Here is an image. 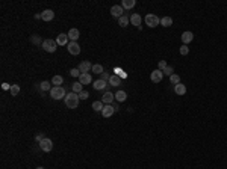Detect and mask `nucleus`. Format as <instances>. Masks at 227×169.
Masks as SVG:
<instances>
[{
	"instance_id": "412c9836",
	"label": "nucleus",
	"mask_w": 227,
	"mask_h": 169,
	"mask_svg": "<svg viewBox=\"0 0 227 169\" xmlns=\"http://www.w3.org/2000/svg\"><path fill=\"white\" fill-rule=\"evenodd\" d=\"M71 92H74V94H80L82 91H83V85L80 83V82H74L73 85H71Z\"/></svg>"
},
{
	"instance_id": "f03ea898",
	"label": "nucleus",
	"mask_w": 227,
	"mask_h": 169,
	"mask_svg": "<svg viewBox=\"0 0 227 169\" xmlns=\"http://www.w3.org/2000/svg\"><path fill=\"white\" fill-rule=\"evenodd\" d=\"M65 95H67V92L62 86H53L50 91V97L53 100H62V98H65Z\"/></svg>"
},
{
	"instance_id": "c85d7f7f",
	"label": "nucleus",
	"mask_w": 227,
	"mask_h": 169,
	"mask_svg": "<svg viewBox=\"0 0 227 169\" xmlns=\"http://www.w3.org/2000/svg\"><path fill=\"white\" fill-rule=\"evenodd\" d=\"M103 107H105V104H103L102 101H94V103H93V109H94V112H102Z\"/></svg>"
},
{
	"instance_id": "6ab92c4d",
	"label": "nucleus",
	"mask_w": 227,
	"mask_h": 169,
	"mask_svg": "<svg viewBox=\"0 0 227 169\" xmlns=\"http://www.w3.org/2000/svg\"><path fill=\"white\" fill-rule=\"evenodd\" d=\"M174 92L177 95H185L186 94V86L182 85V83H177V85H174Z\"/></svg>"
},
{
	"instance_id": "f3484780",
	"label": "nucleus",
	"mask_w": 227,
	"mask_h": 169,
	"mask_svg": "<svg viewBox=\"0 0 227 169\" xmlns=\"http://www.w3.org/2000/svg\"><path fill=\"white\" fill-rule=\"evenodd\" d=\"M56 42H58V45H67V42H68V35H67V33H59L58 38H56Z\"/></svg>"
},
{
	"instance_id": "e433bc0d",
	"label": "nucleus",
	"mask_w": 227,
	"mask_h": 169,
	"mask_svg": "<svg viewBox=\"0 0 227 169\" xmlns=\"http://www.w3.org/2000/svg\"><path fill=\"white\" fill-rule=\"evenodd\" d=\"M102 76V80H105V82H109V79H111V76L108 74V73H103V74H100Z\"/></svg>"
},
{
	"instance_id": "bb28decb",
	"label": "nucleus",
	"mask_w": 227,
	"mask_h": 169,
	"mask_svg": "<svg viewBox=\"0 0 227 169\" xmlns=\"http://www.w3.org/2000/svg\"><path fill=\"white\" fill-rule=\"evenodd\" d=\"M91 71H93L94 74H103V73H105V71H103V67H102L100 63H96V65H93Z\"/></svg>"
},
{
	"instance_id": "1a4fd4ad",
	"label": "nucleus",
	"mask_w": 227,
	"mask_h": 169,
	"mask_svg": "<svg viewBox=\"0 0 227 169\" xmlns=\"http://www.w3.org/2000/svg\"><path fill=\"white\" fill-rule=\"evenodd\" d=\"M114 100H115V94L109 92V91H106V92L102 95V103H103V104H112Z\"/></svg>"
},
{
	"instance_id": "20e7f679",
	"label": "nucleus",
	"mask_w": 227,
	"mask_h": 169,
	"mask_svg": "<svg viewBox=\"0 0 227 169\" xmlns=\"http://www.w3.org/2000/svg\"><path fill=\"white\" fill-rule=\"evenodd\" d=\"M144 21H145V24H147L148 27H156V26H159V24H161L159 17H158V15H154V14H147V15H145V18H144Z\"/></svg>"
},
{
	"instance_id": "0eeeda50",
	"label": "nucleus",
	"mask_w": 227,
	"mask_h": 169,
	"mask_svg": "<svg viewBox=\"0 0 227 169\" xmlns=\"http://www.w3.org/2000/svg\"><path fill=\"white\" fill-rule=\"evenodd\" d=\"M123 14H124V8L121 5H115V6L111 8V15L115 17V18H121Z\"/></svg>"
},
{
	"instance_id": "ddd939ff",
	"label": "nucleus",
	"mask_w": 227,
	"mask_h": 169,
	"mask_svg": "<svg viewBox=\"0 0 227 169\" xmlns=\"http://www.w3.org/2000/svg\"><path fill=\"white\" fill-rule=\"evenodd\" d=\"M91 68H93V63L88 62V60H83V62H80V65H79V71H80L82 74H83V73H88Z\"/></svg>"
},
{
	"instance_id": "6e6552de",
	"label": "nucleus",
	"mask_w": 227,
	"mask_h": 169,
	"mask_svg": "<svg viewBox=\"0 0 227 169\" xmlns=\"http://www.w3.org/2000/svg\"><path fill=\"white\" fill-rule=\"evenodd\" d=\"M115 112H117V110H115V107H114L112 104H105V107H103V110H102V115H103L105 118H111Z\"/></svg>"
},
{
	"instance_id": "a878e982",
	"label": "nucleus",
	"mask_w": 227,
	"mask_h": 169,
	"mask_svg": "<svg viewBox=\"0 0 227 169\" xmlns=\"http://www.w3.org/2000/svg\"><path fill=\"white\" fill-rule=\"evenodd\" d=\"M129 23H130V18H129V17H126V15H123L121 18H118V24H120L121 27H126Z\"/></svg>"
},
{
	"instance_id": "2eb2a0df",
	"label": "nucleus",
	"mask_w": 227,
	"mask_h": 169,
	"mask_svg": "<svg viewBox=\"0 0 227 169\" xmlns=\"http://www.w3.org/2000/svg\"><path fill=\"white\" fill-rule=\"evenodd\" d=\"M192 39H194V33H192V32H183V33H182V42H183L185 45L189 44Z\"/></svg>"
},
{
	"instance_id": "b1692460",
	"label": "nucleus",
	"mask_w": 227,
	"mask_h": 169,
	"mask_svg": "<svg viewBox=\"0 0 227 169\" xmlns=\"http://www.w3.org/2000/svg\"><path fill=\"white\" fill-rule=\"evenodd\" d=\"M135 5H136L135 0H123V3H121V6H123L124 9H132Z\"/></svg>"
},
{
	"instance_id": "2f4dec72",
	"label": "nucleus",
	"mask_w": 227,
	"mask_h": 169,
	"mask_svg": "<svg viewBox=\"0 0 227 169\" xmlns=\"http://www.w3.org/2000/svg\"><path fill=\"white\" fill-rule=\"evenodd\" d=\"M179 51H180V54H182V56H186V54L189 53V47L183 44V45L180 47V50H179Z\"/></svg>"
},
{
	"instance_id": "4c0bfd02",
	"label": "nucleus",
	"mask_w": 227,
	"mask_h": 169,
	"mask_svg": "<svg viewBox=\"0 0 227 169\" xmlns=\"http://www.w3.org/2000/svg\"><path fill=\"white\" fill-rule=\"evenodd\" d=\"M30 41H32V42H33V44H39V38H38V36H36V35H33V36H32V38H30Z\"/></svg>"
},
{
	"instance_id": "423d86ee",
	"label": "nucleus",
	"mask_w": 227,
	"mask_h": 169,
	"mask_svg": "<svg viewBox=\"0 0 227 169\" xmlns=\"http://www.w3.org/2000/svg\"><path fill=\"white\" fill-rule=\"evenodd\" d=\"M67 50H68V53H70V54L77 56V54L80 53V45H79L76 41H71V42L67 45Z\"/></svg>"
},
{
	"instance_id": "393cba45",
	"label": "nucleus",
	"mask_w": 227,
	"mask_h": 169,
	"mask_svg": "<svg viewBox=\"0 0 227 169\" xmlns=\"http://www.w3.org/2000/svg\"><path fill=\"white\" fill-rule=\"evenodd\" d=\"M161 24L164 27H170L173 24V18L171 17H164V18H161Z\"/></svg>"
},
{
	"instance_id": "39448f33",
	"label": "nucleus",
	"mask_w": 227,
	"mask_h": 169,
	"mask_svg": "<svg viewBox=\"0 0 227 169\" xmlns=\"http://www.w3.org/2000/svg\"><path fill=\"white\" fill-rule=\"evenodd\" d=\"M39 148H41V151H44V153H50V151L53 150V142H52V139L44 138V139L39 142Z\"/></svg>"
},
{
	"instance_id": "c756f323",
	"label": "nucleus",
	"mask_w": 227,
	"mask_h": 169,
	"mask_svg": "<svg viewBox=\"0 0 227 169\" xmlns=\"http://www.w3.org/2000/svg\"><path fill=\"white\" fill-rule=\"evenodd\" d=\"M9 92H11L12 97H17V95L20 94V85H12L11 89H9Z\"/></svg>"
},
{
	"instance_id": "a211bd4d",
	"label": "nucleus",
	"mask_w": 227,
	"mask_h": 169,
	"mask_svg": "<svg viewBox=\"0 0 227 169\" xmlns=\"http://www.w3.org/2000/svg\"><path fill=\"white\" fill-rule=\"evenodd\" d=\"M93 86H94V89H97V91H105V89H106V86H108V83H106L105 80H102V79H100V80H96Z\"/></svg>"
},
{
	"instance_id": "7ed1b4c3",
	"label": "nucleus",
	"mask_w": 227,
	"mask_h": 169,
	"mask_svg": "<svg viewBox=\"0 0 227 169\" xmlns=\"http://www.w3.org/2000/svg\"><path fill=\"white\" fill-rule=\"evenodd\" d=\"M41 45H42V48H44L47 53H53V51H56V48H58L56 39H44Z\"/></svg>"
},
{
	"instance_id": "f704fd0d",
	"label": "nucleus",
	"mask_w": 227,
	"mask_h": 169,
	"mask_svg": "<svg viewBox=\"0 0 227 169\" xmlns=\"http://www.w3.org/2000/svg\"><path fill=\"white\" fill-rule=\"evenodd\" d=\"M88 97H90V92H88V91H85V89L79 94V98H80V100H88Z\"/></svg>"
},
{
	"instance_id": "dca6fc26",
	"label": "nucleus",
	"mask_w": 227,
	"mask_h": 169,
	"mask_svg": "<svg viewBox=\"0 0 227 169\" xmlns=\"http://www.w3.org/2000/svg\"><path fill=\"white\" fill-rule=\"evenodd\" d=\"M67 35H68V38H70L71 41H77L79 36H80V32H79V29H70Z\"/></svg>"
},
{
	"instance_id": "a19ab883",
	"label": "nucleus",
	"mask_w": 227,
	"mask_h": 169,
	"mask_svg": "<svg viewBox=\"0 0 227 169\" xmlns=\"http://www.w3.org/2000/svg\"><path fill=\"white\" fill-rule=\"evenodd\" d=\"M36 169H44V168H42V166H38V168H36Z\"/></svg>"
},
{
	"instance_id": "72a5a7b5",
	"label": "nucleus",
	"mask_w": 227,
	"mask_h": 169,
	"mask_svg": "<svg viewBox=\"0 0 227 169\" xmlns=\"http://www.w3.org/2000/svg\"><path fill=\"white\" fill-rule=\"evenodd\" d=\"M70 74H71V77H80V71H79V68H73L71 71H70Z\"/></svg>"
},
{
	"instance_id": "f8f14e48",
	"label": "nucleus",
	"mask_w": 227,
	"mask_h": 169,
	"mask_svg": "<svg viewBox=\"0 0 227 169\" xmlns=\"http://www.w3.org/2000/svg\"><path fill=\"white\" fill-rule=\"evenodd\" d=\"M141 21H142V18H141L139 14H132L130 15V24H133L136 27H141Z\"/></svg>"
},
{
	"instance_id": "ea45409f",
	"label": "nucleus",
	"mask_w": 227,
	"mask_h": 169,
	"mask_svg": "<svg viewBox=\"0 0 227 169\" xmlns=\"http://www.w3.org/2000/svg\"><path fill=\"white\" fill-rule=\"evenodd\" d=\"M11 86H12V85H8V83H2V88H3L5 91H6V89H11Z\"/></svg>"
},
{
	"instance_id": "9d476101",
	"label": "nucleus",
	"mask_w": 227,
	"mask_h": 169,
	"mask_svg": "<svg viewBox=\"0 0 227 169\" xmlns=\"http://www.w3.org/2000/svg\"><path fill=\"white\" fill-rule=\"evenodd\" d=\"M162 77H164V73H162L161 70H154V71L150 74V79H151L153 83H159V82L162 80Z\"/></svg>"
},
{
	"instance_id": "473e14b6",
	"label": "nucleus",
	"mask_w": 227,
	"mask_h": 169,
	"mask_svg": "<svg viewBox=\"0 0 227 169\" xmlns=\"http://www.w3.org/2000/svg\"><path fill=\"white\" fill-rule=\"evenodd\" d=\"M162 73H164V74H167V76H170V77H171V76H173V74H174V68H173V67H170V65H168V67H167V68H165V70H164V71H162Z\"/></svg>"
},
{
	"instance_id": "4be33fe9",
	"label": "nucleus",
	"mask_w": 227,
	"mask_h": 169,
	"mask_svg": "<svg viewBox=\"0 0 227 169\" xmlns=\"http://www.w3.org/2000/svg\"><path fill=\"white\" fill-rule=\"evenodd\" d=\"M126 98H127V94H126L124 91H118V92L115 94V100H117L118 103H123V101H126Z\"/></svg>"
},
{
	"instance_id": "7c9ffc66",
	"label": "nucleus",
	"mask_w": 227,
	"mask_h": 169,
	"mask_svg": "<svg viewBox=\"0 0 227 169\" xmlns=\"http://www.w3.org/2000/svg\"><path fill=\"white\" fill-rule=\"evenodd\" d=\"M170 82H171L173 85H177V83H180V77H179V74H173V76L170 77Z\"/></svg>"
},
{
	"instance_id": "58836bf2",
	"label": "nucleus",
	"mask_w": 227,
	"mask_h": 169,
	"mask_svg": "<svg viewBox=\"0 0 227 169\" xmlns=\"http://www.w3.org/2000/svg\"><path fill=\"white\" fill-rule=\"evenodd\" d=\"M42 139H44V135H41V133H39V135H36V138H35V141H36L38 144H39Z\"/></svg>"
},
{
	"instance_id": "c9c22d12",
	"label": "nucleus",
	"mask_w": 227,
	"mask_h": 169,
	"mask_svg": "<svg viewBox=\"0 0 227 169\" xmlns=\"http://www.w3.org/2000/svg\"><path fill=\"white\" fill-rule=\"evenodd\" d=\"M167 67H168V65H167V62H165V60H159V68H158V70L164 71V70H165Z\"/></svg>"
},
{
	"instance_id": "aec40b11",
	"label": "nucleus",
	"mask_w": 227,
	"mask_h": 169,
	"mask_svg": "<svg viewBox=\"0 0 227 169\" xmlns=\"http://www.w3.org/2000/svg\"><path fill=\"white\" fill-rule=\"evenodd\" d=\"M121 85V77L118 74H114L109 79V86H120Z\"/></svg>"
},
{
	"instance_id": "f257e3e1",
	"label": "nucleus",
	"mask_w": 227,
	"mask_h": 169,
	"mask_svg": "<svg viewBox=\"0 0 227 169\" xmlns=\"http://www.w3.org/2000/svg\"><path fill=\"white\" fill-rule=\"evenodd\" d=\"M65 106L68 107V109H77V106H79V94H74V92H68L67 95H65Z\"/></svg>"
},
{
	"instance_id": "9b49d317",
	"label": "nucleus",
	"mask_w": 227,
	"mask_h": 169,
	"mask_svg": "<svg viewBox=\"0 0 227 169\" xmlns=\"http://www.w3.org/2000/svg\"><path fill=\"white\" fill-rule=\"evenodd\" d=\"M41 18H42L44 21H52V20L55 18V12H53L52 9H46V11L41 12Z\"/></svg>"
},
{
	"instance_id": "5701e85b",
	"label": "nucleus",
	"mask_w": 227,
	"mask_h": 169,
	"mask_svg": "<svg viewBox=\"0 0 227 169\" xmlns=\"http://www.w3.org/2000/svg\"><path fill=\"white\" fill-rule=\"evenodd\" d=\"M50 85H52V83H49V82H41L39 86H38V89H39L41 92H44V91H46V92H47V91H52V86H50Z\"/></svg>"
},
{
	"instance_id": "4468645a",
	"label": "nucleus",
	"mask_w": 227,
	"mask_h": 169,
	"mask_svg": "<svg viewBox=\"0 0 227 169\" xmlns=\"http://www.w3.org/2000/svg\"><path fill=\"white\" fill-rule=\"evenodd\" d=\"M79 82H80L82 85H90V83L93 82V77H91V74H90V73H83V74H80Z\"/></svg>"
},
{
	"instance_id": "cd10ccee",
	"label": "nucleus",
	"mask_w": 227,
	"mask_h": 169,
	"mask_svg": "<svg viewBox=\"0 0 227 169\" xmlns=\"http://www.w3.org/2000/svg\"><path fill=\"white\" fill-rule=\"evenodd\" d=\"M62 82H64V77H62V76H55V77L52 79V85H55V86H61Z\"/></svg>"
}]
</instances>
